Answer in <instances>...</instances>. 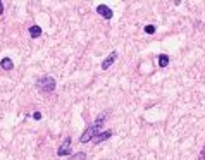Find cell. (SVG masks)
<instances>
[{
    "label": "cell",
    "mask_w": 205,
    "mask_h": 160,
    "mask_svg": "<svg viewBox=\"0 0 205 160\" xmlns=\"http://www.w3.org/2000/svg\"><path fill=\"white\" fill-rule=\"evenodd\" d=\"M2 12H3V2L0 0V14H2Z\"/></svg>",
    "instance_id": "obj_14"
},
{
    "label": "cell",
    "mask_w": 205,
    "mask_h": 160,
    "mask_svg": "<svg viewBox=\"0 0 205 160\" xmlns=\"http://www.w3.org/2000/svg\"><path fill=\"white\" fill-rule=\"evenodd\" d=\"M69 153H71V138H66V141L59 146L57 155L59 157H64V155H69Z\"/></svg>",
    "instance_id": "obj_3"
},
{
    "label": "cell",
    "mask_w": 205,
    "mask_h": 160,
    "mask_svg": "<svg viewBox=\"0 0 205 160\" xmlns=\"http://www.w3.org/2000/svg\"><path fill=\"white\" fill-rule=\"evenodd\" d=\"M29 35H31V38L41 36V28H40V26H31V28H29Z\"/></svg>",
    "instance_id": "obj_8"
},
{
    "label": "cell",
    "mask_w": 205,
    "mask_h": 160,
    "mask_svg": "<svg viewBox=\"0 0 205 160\" xmlns=\"http://www.w3.org/2000/svg\"><path fill=\"white\" fill-rule=\"evenodd\" d=\"M159 66H160V67H167L169 66V57L167 55H159Z\"/></svg>",
    "instance_id": "obj_9"
},
{
    "label": "cell",
    "mask_w": 205,
    "mask_h": 160,
    "mask_svg": "<svg viewBox=\"0 0 205 160\" xmlns=\"http://www.w3.org/2000/svg\"><path fill=\"white\" fill-rule=\"evenodd\" d=\"M111 136H112L111 131H105V133H102V134L95 136V138H93V143H102V141H105V140H109Z\"/></svg>",
    "instance_id": "obj_7"
},
{
    "label": "cell",
    "mask_w": 205,
    "mask_h": 160,
    "mask_svg": "<svg viewBox=\"0 0 205 160\" xmlns=\"http://www.w3.org/2000/svg\"><path fill=\"white\" fill-rule=\"evenodd\" d=\"M33 119L40 121V119H41V114H40V112H35V114H33Z\"/></svg>",
    "instance_id": "obj_12"
},
{
    "label": "cell",
    "mask_w": 205,
    "mask_h": 160,
    "mask_svg": "<svg viewBox=\"0 0 205 160\" xmlns=\"http://www.w3.org/2000/svg\"><path fill=\"white\" fill-rule=\"evenodd\" d=\"M200 160H205V148L202 150V153H200Z\"/></svg>",
    "instance_id": "obj_13"
},
{
    "label": "cell",
    "mask_w": 205,
    "mask_h": 160,
    "mask_svg": "<svg viewBox=\"0 0 205 160\" xmlns=\"http://www.w3.org/2000/svg\"><path fill=\"white\" fill-rule=\"evenodd\" d=\"M97 12H98L100 16H104L105 19H112V16H114L112 10L107 7V5H98V7H97Z\"/></svg>",
    "instance_id": "obj_5"
},
{
    "label": "cell",
    "mask_w": 205,
    "mask_h": 160,
    "mask_svg": "<svg viewBox=\"0 0 205 160\" xmlns=\"http://www.w3.org/2000/svg\"><path fill=\"white\" fill-rule=\"evenodd\" d=\"M145 33L147 35H153L155 33V26H145Z\"/></svg>",
    "instance_id": "obj_10"
},
{
    "label": "cell",
    "mask_w": 205,
    "mask_h": 160,
    "mask_svg": "<svg viewBox=\"0 0 205 160\" xmlns=\"http://www.w3.org/2000/svg\"><path fill=\"white\" fill-rule=\"evenodd\" d=\"M36 88L40 91H43V93H50V91H54L55 89V79L52 78V76H41L40 79H36Z\"/></svg>",
    "instance_id": "obj_2"
},
{
    "label": "cell",
    "mask_w": 205,
    "mask_h": 160,
    "mask_svg": "<svg viewBox=\"0 0 205 160\" xmlns=\"http://www.w3.org/2000/svg\"><path fill=\"white\" fill-rule=\"evenodd\" d=\"M117 55H119V53L115 52V50H114V52H111V55H109V57H107V59H105V60L102 62V69H104V71H105V69H109V67H111L112 64L115 62Z\"/></svg>",
    "instance_id": "obj_4"
},
{
    "label": "cell",
    "mask_w": 205,
    "mask_h": 160,
    "mask_svg": "<svg viewBox=\"0 0 205 160\" xmlns=\"http://www.w3.org/2000/svg\"><path fill=\"white\" fill-rule=\"evenodd\" d=\"M0 66H2L3 71H12V69H14V62H12L9 57H3V59L0 60Z\"/></svg>",
    "instance_id": "obj_6"
},
{
    "label": "cell",
    "mask_w": 205,
    "mask_h": 160,
    "mask_svg": "<svg viewBox=\"0 0 205 160\" xmlns=\"http://www.w3.org/2000/svg\"><path fill=\"white\" fill-rule=\"evenodd\" d=\"M107 119V112H102L100 115H98V119L95 121L92 126H88L86 127V131L81 134V138H79V141L81 143H88V141H92L95 136H97V133L100 131V127H102V124H104V121Z\"/></svg>",
    "instance_id": "obj_1"
},
{
    "label": "cell",
    "mask_w": 205,
    "mask_h": 160,
    "mask_svg": "<svg viewBox=\"0 0 205 160\" xmlns=\"http://www.w3.org/2000/svg\"><path fill=\"white\" fill-rule=\"evenodd\" d=\"M71 160H85V153H78V155H74Z\"/></svg>",
    "instance_id": "obj_11"
}]
</instances>
